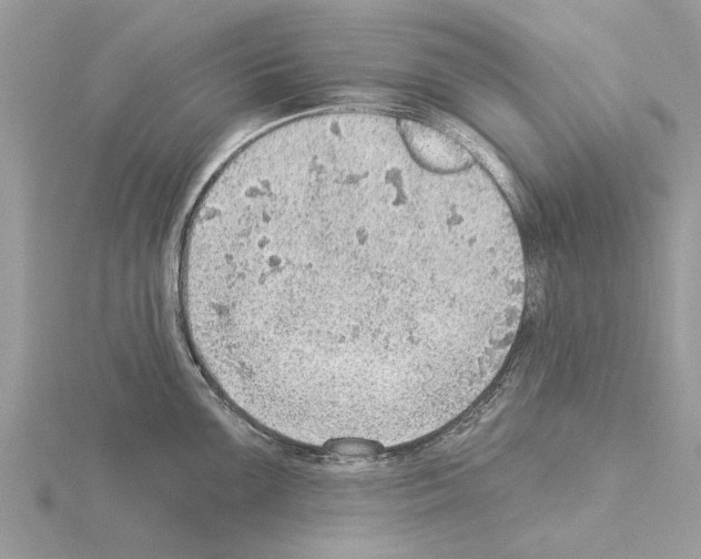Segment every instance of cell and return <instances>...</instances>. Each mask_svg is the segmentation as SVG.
Masks as SVG:
<instances>
[{
    "label": "cell",
    "mask_w": 701,
    "mask_h": 559,
    "mask_svg": "<svg viewBox=\"0 0 701 559\" xmlns=\"http://www.w3.org/2000/svg\"><path fill=\"white\" fill-rule=\"evenodd\" d=\"M410 187L338 164H273L202 197L182 240L185 329L212 364L322 394L392 384L400 328L478 288Z\"/></svg>",
    "instance_id": "obj_1"
}]
</instances>
